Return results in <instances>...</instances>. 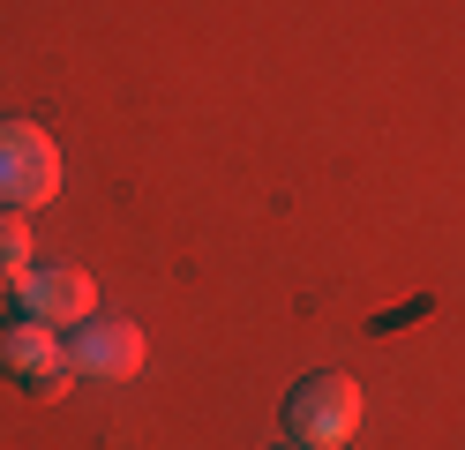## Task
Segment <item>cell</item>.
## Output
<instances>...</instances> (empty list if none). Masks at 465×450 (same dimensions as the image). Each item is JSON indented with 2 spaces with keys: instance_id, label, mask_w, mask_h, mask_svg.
<instances>
[{
  "instance_id": "1",
  "label": "cell",
  "mask_w": 465,
  "mask_h": 450,
  "mask_svg": "<svg viewBox=\"0 0 465 450\" xmlns=\"http://www.w3.org/2000/svg\"><path fill=\"white\" fill-rule=\"evenodd\" d=\"M285 443H301V450H338V443H353L361 428V383L353 375H301L293 390H285Z\"/></svg>"
},
{
  "instance_id": "2",
  "label": "cell",
  "mask_w": 465,
  "mask_h": 450,
  "mask_svg": "<svg viewBox=\"0 0 465 450\" xmlns=\"http://www.w3.org/2000/svg\"><path fill=\"white\" fill-rule=\"evenodd\" d=\"M0 375L23 383L31 398H61L75 383V360H68V338L38 315H8L0 323Z\"/></svg>"
},
{
  "instance_id": "3",
  "label": "cell",
  "mask_w": 465,
  "mask_h": 450,
  "mask_svg": "<svg viewBox=\"0 0 465 450\" xmlns=\"http://www.w3.org/2000/svg\"><path fill=\"white\" fill-rule=\"evenodd\" d=\"M61 188V150L38 120H0V210H38Z\"/></svg>"
},
{
  "instance_id": "4",
  "label": "cell",
  "mask_w": 465,
  "mask_h": 450,
  "mask_svg": "<svg viewBox=\"0 0 465 450\" xmlns=\"http://www.w3.org/2000/svg\"><path fill=\"white\" fill-rule=\"evenodd\" d=\"M8 300H15V315H38L53 330H75L83 315H98V285L83 278L75 263H31L8 285Z\"/></svg>"
},
{
  "instance_id": "5",
  "label": "cell",
  "mask_w": 465,
  "mask_h": 450,
  "mask_svg": "<svg viewBox=\"0 0 465 450\" xmlns=\"http://www.w3.org/2000/svg\"><path fill=\"white\" fill-rule=\"evenodd\" d=\"M68 360H75V375H91V383H128L143 368V323H128V315H83L68 330Z\"/></svg>"
},
{
  "instance_id": "6",
  "label": "cell",
  "mask_w": 465,
  "mask_h": 450,
  "mask_svg": "<svg viewBox=\"0 0 465 450\" xmlns=\"http://www.w3.org/2000/svg\"><path fill=\"white\" fill-rule=\"evenodd\" d=\"M23 270H31V225H23V210H0V293H8Z\"/></svg>"
},
{
  "instance_id": "7",
  "label": "cell",
  "mask_w": 465,
  "mask_h": 450,
  "mask_svg": "<svg viewBox=\"0 0 465 450\" xmlns=\"http://www.w3.org/2000/svg\"><path fill=\"white\" fill-rule=\"evenodd\" d=\"M278 450H301V443H278Z\"/></svg>"
}]
</instances>
